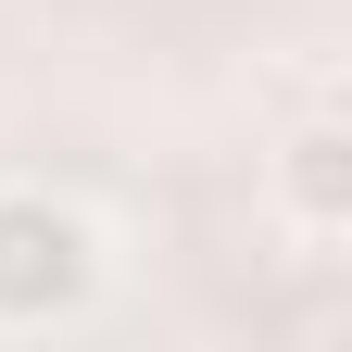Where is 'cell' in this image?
Listing matches in <instances>:
<instances>
[{
    "instance_id": "obj_1",
    "label": "cell",
    "mask_w": 352,
    "mask_h": 352,
    "mask_svg": "<svg viewBox=\"0 0 352 352\" xmlns=\"http://www.w3.org/2000/svg\"><path fill=\"white\" fill-rule=\"evenodd\" d=\"M101 289V239L51 189H0V327H51Z\"/></svg>"
},
{
    "instance_id": "obj_2",
    "label": "cell",
    "mask_w": 352,
    "mask_h": 352,
    "mask_svg": "<svg viewBox=\"0 0 352 352\" xmlns=\"http://www.w3.org/2000/svg\"><path fill=\"white\" fill-rule=\"evenodd\" d=\"M277 201L302 214V239H315V252L352 227V139H340V126H302V139L277 151Z\"/></svg>"
}]
</instances>
